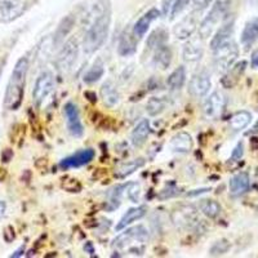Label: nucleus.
Listing matches in <instances>:
<instances>
[{"instance_id":"nucleus-5","label":"nucleus","mask_w":258,"mask_h":258,"mask_svg":"<svg viewBox=\"0 0 258 258\" xmlns=\"http://www.w3.org/2000/svg\"><path fill=\"white\" fill-rule=\"evenodd\" d=\"M147 239H149V231L146 230V227L142 225H138L136 227H132V229L125 230L120 235H117L115 240L112 241V246L116 248V249H123V248L132 245L133 241L142 244Z\"/></svg>"},{"instance_id":"nucleus-15","label":"nucleus","mask_w":258,"mask_h":258,"mask_svg":"<svg viewBox=\"0 0 258 258\" xmlns=\"http://www.w3.org/2000/svg\"><path fill=\"white\" fill-rule=\"evenodd\" d=\"M75 17L73 15H68L64 18H62V21L59 22V25L57 26L56 32H54V36H53V45L54 47H58V45L63 44L64 38H68L69 34L73 31L74 26H75Z\"/></svg>"},{"instance_id":"nucleus-47","label":"nucleus","mask_w":258,"mask_h":258,"mask_svg":"<svg viewBox=\"0 0 258 258\" xmlns=\"http://www.w3.org/2000/svg\"><path fill=\"white\" fill-rule=\"evenodd\" d=\"M24 252H25V246L22 245V246H21V248H18V249L16 250V252L13 253V254L11 255V257H12V258H17V257H20V255L24 254Z\"/></svg>"},{"instance_id":"nucleus-28","label":"nucleus","mask_w":258,"mask_h":258,"mask_svg":"<svg viewBox=\"0 0 258 258\" xmlns=\"http://www.w3.org/2000/svg\"><path fill=\"white\" fill-rule=\"evenodd\" d=\"M103 74H105V66H103L102 59L97 58L94 63L89 68V70L85 73L84 82L88 83V84L98 82L103 77Z\"/></svg>"},{"instance_id":"nucleus-23","label":"nucleus","mask_w":258,"mask_h":258,"mask_svg":"<svg viewBox=\"0 0 258 258\" xmlns=\"http://www.w3.org/2000/svg\"><path fill=\"white\" fill-rule=\"evenodd\" d=\"M249 186L250 179L248 173H245V172H240V173L235 174L229 182L230 192L232 195H241V194L246 192V191L249 190Z\"/></svg>"},{"instance_id":"nucleus-31","label":"nucleus","mask_w":258,"mask_h":258,"mask_svg":"<svg viewBox=\"0 0 258 258\" xmlns=\"http://www.w3.org/2000/svg\"><path fill=\"white\" fill-rule=\"evenodd\" d=\"M200 211H202V213L206 217L214 220V218H217L220 216L222 208H221V206L216 200L206 199L202 200V203H200Z\"/></svg>"},{"instance_id":"nucleus-54","label":"nucleus","mask_w":258,"mask_h":258,"mask_svg":"<svg viewBox=\"0 0 258 258\" xmlns=\"http://www.w3.org/2000/svg\"><path fill=\"white\" fill-rule=\"evenodd\" d=\"M0 77H2V68H0Z\"/></svg>"},{"instance_id":"nucleus-14","label":"nucleus","mask_w":258,"mask_h":258,"mask_svg":"<svg viewBox=\"0 0 258 258\" xmlns=\"http://www.w3.org/2000/svg\"><path fill=\"white\" fill-rule=\"evenodd\" d=\"M160 15L161 12L156 8H151L150 11H147L144 16H141V17L138 18L137 22L135 24V26H133V34H135L138 39L144 38V36L146 35V32L147 30H149L151 22L155 21Z\"/></svg>"},{"instance_id":"nucleus-38","label":"nucleus","mask_w":258,"mask_h":258,"mask_svg":"<svg viewBox=\"0 0 258 258\" xmlns=\"http://www.w3.org/2000/svg\"><path fill=\"white\" fill-rule=\"evenodd\" d=\"M191 0H174L173 3V7H172V9H170V20H174V18L177 17V16L181 15L183 11H185L186 8H187V6L190 4Z\"/></svg>"},{"instance_id":"nucleus-35","label":"nucleus","mask_w":258,"mask_h":258,"mask_svg":"<svg viewBox=\"0 0 258 258\" xmlns=\"http://www.w3.org/2000/svg\"><path fill=\"white\" fill-rule=\"evenodd\" d=\"M230 248H231L230 241L227 239H221V240H217L211 246L209 254L213 255V257H218V255H222L229 252Z\"/></svg>"},{"instance_id":"nucleus-6","label":"nucleus","mask_w":258,"mask_h":258,"mask_svg":"<svg viewBox=\"0 0 258 258\" xmlns=\"http://www.w3.org/2000/svg\"><path fill=\"white\" fill-rule=\"evenodd\" d=\"M79 56V43L77 39H69L63 45L57 57V68L61 71L71 70Z\"/></svg>"},{"instance_id":"nucleus-32","label":"nucleus","mask_w":258,"mask_h":258,"mask_svg":"<svg viewBox=\"0 0 258 258\" xmlns=\"http://www.w3.org/2000/svg\"><path fill=\"white\" fill-rule=\"evenodd\" d=\"M25 8H26V4L21 3L18 6L0 11V22H12L25 12Z\"/></svg>"},{"instance_id":"nucleus-49","label":"nucleus","mask_w":258,"mask_h":258,"mask_svg":"<svg viewBox=\"0 0 258 258\" xmlns=\"http://www.w3.org/2000/svg\"><path fill=\"white\" fill-rule=\"evenodd\" d=\"M85 96L91 97V98H89V101H91V102H96L97 101V96H96V93H93V92H85Z\"/></svg>"},{"instance_id":"nucleus-40","label":"nucleus","mask_w":258,"mask_h":258,"mask_svg":"<svg viewBox=\"0 0 258 258\" xmlns=\"http://www.w3.org/2000/svg\"><path fill=\"white\" fill-rule=\"evenodd\" d=\"M243 154H244V145H243V142H239V144L236 145V147L234 149V151H232L231 159H230V160L231 161L240 160L241 156H243Z\"/></svg>"},{"instance_id":"nucleus-43","label":"nucleus","mask_w":258,"mask_h":258,"mask_svg":"<svg viewBox=\"0 0 258 258\" xmlns=\"http://www.w3.org/2000/svg\"><path fill=\"white\" fill-rule=\"evenodd\" d=\"M212 2H213V0H192L195 8L199 9V11L208 8V7L212 4Z\"/></svg>"},{"instance_id":"nucleus-1","label":"nucleus","mask_w":258,"mask_h":258,"mask_svg":"<svg viewBox=\"0 0 258 258\" xmlns=\"http://www.w3.org/2000/svg\"><path fill=\"white\" fill-rule=\"evenodd\" d=\"M27 70H29V59L27 57H22L16 63L11 79H9L8 87H7L4 106L8 110H17L22 103Z\"/></svg>"},{"instance_id":"nucleus-50","label":"nucleus","mask_w":258,"mask_h":258,"mask_svg":"<svg viewBox=\"0 0 258 258\" xmlns=\"http://www.w3.org/2000/svg\"><path fill=\"white\" fill-rule=\"evenodd\" d=\"M255 133H258V121L255 123V125L253 126L252 131H249V132L246 133V135H255Z\"/></svg>"},{"instance_id":"nucleus-37","label":"nucleus","mask_w":258,"mask_h":258,"mask_svg":"<svg viewBox=\"0 0 258 258\" xmlns=\"http://www.w3.org/2000/svg\"><path fill=\"white\" fill-rule=\"evenodd\" d=\"M125 186L126 185L116 186V187H114L111 191H110L109 204H111V209H115V208H117V207L120 206L121 195H123V190L125 188Z\"/></svg>"},{"instance_id":"nucleus-48","label":"nucleus","mask_w":258,"mask_h":258,"mask_svg":"<svg viewBox=\"0 0 258 258\" xmlns=\"http://www.w3.org/2000/svg\"><path fill=\"white\" fill-rule=\"evenodd\" d=\"M252 66H253V68H258V50H257V52L253 53Z\"/></svg>"},{"instance_id":"nucleus-19","label":"nucleus","mask_w":258,"mask_h":258,"mask_svg":"<svg viewBox=\"0 0 258 258\" xmlns=\"http://www.w3.org/2000/svg\"><path fill=\"white\" fill-rule=\"evenodd\" d=\"M101 98L107 107H115L120 102V93L111 80H107L101 87Z\"/></svg>"},{"instance_id":"nucleus-20","label":"nucleus","mask_w":258,"mask_h":258,"mask_svg":"<svg viewBox=\"0 0 258 258\" xmlns=\"http://www.w3.org/2000/svg\"><path fill=\"white\" fill-rule=\"evenodd\" d=\"M150 133H151V124H150V120L149 119H142L132 131L131 140H132L133 146H142L146 142L147 138H149Z\"/></svg>"},{"instance_id":"nucleus-12","label":"nucleus","mask_w":258,"mask_h":258,"mask_svg":"<svg viewBox=\"0 0 258 258\" xmlns=\"http://www.w3.org/2000/svg\"><path fill=\"white\" fill-rule=\"evenodd\" d=\"M197 29H198V18L194 13H191V15L182 18L178 24L174 26L173 34L177 39H179V40H186V39L192 36V34L197 31Z\"/></svg>"},{"instance_id":"nucleus-24","label":"nucleus","mask_w":258,"mask_h":258,"mask_svg":"<svg viewBox=\"0 0 258 258\" xmlns=\"http://www.w3.org/2000/svg\"><path fill=\"white\" fill-rule=\"evenodd\" d=\"M172 49L168 45L163 44L155 49V54H154V64L160 70H167L170 66L172 62Z\"/></svg>"},{"instance_id":"nucleus-45","label":"nucleus","mask_w":258,"mask_h":258,"mask_svg":"<svg viewBox=\"0 0 258 258\" xmlns=\"http://www.w3.org/2000/svg\"><path fill=\"white\" fill-rule=\"evenodd\" d=\"M209 188H199V190H194L191 192H187V197H197V195H200V194H204V192H208Z\"/></svg>"},{"instance_id":"nucleus-18","label":"nucleus","mask_w":258,"mask_h":258,"mask_svg":"<svg viewBox=\"0 0 258 258\" xmlns=\"http://www.w3.org/2000/svg\"><path fill=\"white\" fill-rule=\"evenodd\" d=\"M246 64H248L246 61H240L238 62V63L232 64L231 68L227 70L225 77L222 78V85L225 88H232V87H235V85L238 84L241 75H243L244 71H245Z\"/></svg>"},{"instance_id":"nucleus-2","label":"nucleus","mask_w":258,"mask_h":258,"mask_svg":"<svg viewBox=\"0 0 258 258\" xmlns=\"http://www.w3.org/2000/svg\"><path fill=\"white\" fill-rule=\"evenodd\" d=\"M110 24H111V13L110 11L97 17L93 22H91L88 30L85 32L83 40V49L87 54H92L100 49L105 44L106 39L109 36Z\"/></svg>"},{"instance_id":"nucleus-17","label":"nucleus","mask_w":258,"mask_h":258,"mask_svg":"<svg viewBox=\"0 0 258 258\" xmlns=\"http://www.w3.org/2000/svg\"><path fill=\"white\" fill-rule=\"evenodd\" d=\"M203 53H204V48H203L199 39H194V40H188L183 45L182 57L188 63H195V62H199L202 59Z\"/></svg>"},{"instance_id":"nucleus-27","label":"nucleus","mask_w":258,"mask_h":258,"mask_svg":"<svg viewBox=\"0 0 258 258\" xmlns=\"http://www.w3.org/2000/svg\"><path fill=\"white\" fill-rule=\"evenodd\" d=\"M145 165V159L138 158L135 159V160L126 161V163H123L120 167L117 168L116 172H115V177L116 178H125V177L131 176L132 173H135L136 170L140 169Z\"/></svg>"},{"instance_id":"nucleus-25","label":"nucleus","mask_w":258,"mask_h":258,"mask_svg":"<svg viewBox=\"0 0 258 258\" xmlns=\"http://www.w3.org/2000/svg\"><path fill=\"white\" fill-rule=\"evenodd\" d=\"M258 39V16L248 21L244 27L243 32H241V43L244 45L253 44Z\"/></svg>"},{"instance_id":"nucleus-8","label":"nucleus","mask_w":258,"mask_h":258,"mask_svg":"<svg viewBox=\"0 0 258 258\" xmlns=\"http://www.w3.org/2000/svg\"><path fill=\"white\" fill-rule=\"evenodd\" d=\"M54 88V79H53L52 73L44 71L36 79L35 85H34V91H32V98L36 105H40L43 101L52 93Z\"/></svg>"},{"instance_id":"nucleus-53","label":"nucleus","mask_w":258,"mask_h":258,"mask_svg":"<svg viewBox=\"0 0 258 258\" xmlns=\"http://www.w3.org/2000/svg\"><path fill=\"white\" fill-rule=\"evenodd\" d=\"M255 179H257V182H258V167H257V169H255Z\"/></svg>"},{"instance_id":"nucleus-22","label":"nucleus","mask_w":258,"mask_h":258,"mask_svg":"<svg viewBox=\"0 0 258 258\" xmlns=\"http://www.w3.org/2000/svg\"><path fill=\"white\" fill-rule=\"evenodd\" d=\"M232 32H234V21H227L226 24H223L220 29L217 30V32L214 34V36L211 40V49L214 50L216 48L220 47L221 44H223L225 41L230 40L232 36Z\"/></svg>"},{"instance_id":"nucleus-34","label":"nucleus","mask_w":258,"mask_h":258,"mask_svg":"<svg viewBox=\"0 0 258 258\" xmlns=\"http://www.w3.org/2000/svg\"><path fill=\"white\" fill-rule=\"evenodd\" d=\"M165 110V101L159 97H151L146 103V111L150 116H158Z\"/></svg>"},{"instance_id":"nucleus-29","label":"nucleus","mask_w":258,"mask_h":258,"mask_svg":"<svg viewBox=\"0 0 258 258\" xmlns=\"http://www.w3.org/2000/svg\"><path fill=\"white\" fill-rule=\"evenodd\" d=\"M186 83V69L183 66H179L177 68L173 73L170 74L167 79V85L170 89L177 91V89H181Z\"/></svg>"},{"instance_id":"nucleus-51","label":"nucleus","mask_w":258,"mask_h":258,"mask_svg":"<svg viewBox=\"0 0 258 258\" xmlns=\"http://www.w3.org/2000/svg\"><path fill=\"white\" fill-rule=\"evenodd\" d=\"M84 249H88L89 253H93V248H92V244L91 243L87 244V246H84Z\"/></svg>"},{"instance_id":"nucleus-26","label":"nucleus","mask_w":258,"mask_h":258,"mask_svg":"<svg viewBox=\"0 0 258 258\" xmlns=\"http://www.w3.org/2000/svg\"><path fill=\"white\" fill-rule=\"evenodd\" d=\"M250 121H252V114L249 111L243 110V111H238L236 114L232 115L229 121V125L234 132H239V131H243L244 128L249 125Z\"/></svg>"},{"instance_id":"nucleus-21","label":"nucleus","mask_w":258,"mask_h":258,"mask_svg":"<svg viewBox=\"0 0 258 258\" xmlns=\"http://www.w3.org/2000/svg\"><path fill=\"white\" fill-rule=\"evenodd\" d=\"M146 216V207L141 206V207H136V208H131L126 211V213L124 214L123 217L120 218V221L117 222L116 225V231H121L123 229H125L126 226H129L131 223L136 222V221L141 220Z\"/></svg>"},{"instance_id":"nucleus-36","label":"nucleus","mask_w":258,"mask_h":258,"mask_svg":"<svg viewBox=\"0 0 258 258\" xmlns=\"http://www.w3.org/2000/svg\"><path fill=\"white\" fill-rule=\"evenodd\" d=\"M126 197L132 203L140 202L141 197V186L137 182H129L126 183Z\"/></svg>"},{"instance_id":"nucleus-41","label":"nucleus","mask_w":258,"mask_h":258,"mask_svg":"<svg viewBox=\"0 0 258 258\" xmlns=\"http://www.w3.org/2000/svg\"><path fill=\"white\" fill-rule=\"evenodd\" d=\"M24 3V0H0V11H4L11 7L18 6V4Z\"/></svg>"},{"instance_id":"nucleus-52","label":"nucleus","mask_w":258,"mask_h":258,"mask_svg":"<svg viewBox=\"0 0 258 258\" xmlns=\"http://www.w3.org/2000/svg\"><path fill=\"white\" fill-rule=\"evenodd\" d=\"M250 4H258V0H248Z\"/></svg>"},{"instance_id":"nucleus-16","label":"nucleus","mask_w":258,"mask_h":258,"mask_svg":"<svg viewBox=\"0 0 258 258\" xmlns=\"http://www.w3.org/2000/svg\"><path fill=\"white\" fill-rule=\"evenodd\" d=\"M194 141L188 133L179 132L170 140L169 147L176 154H187L192 150Z\"/></svg>"},{"instance_id":"nucleus-10","label":"nucleus","mask_w":258,"mask_h":258,"mask_svg":"<svg viewBox=\"0 0 258 258\" xmlns=\"http://www.w3.org/2000/svg\"><path fill=\"white\" fill-rule=\"evenodd\" d=\"M212 87L211 78L207 73L195 74L188 82V94L192 96L194 98H202L207 96Z\"/></svg>"},{"instance_id":"nucleus-46","label":"nucleus","mask_w":258,"mask_h":258,"mask_svg":"<svg viewBox=\"0 0 258 258\" xmlns=\"http://www.w3.org/2000/svg\"><path fill=\"white\" fill-rule=\"evenodd\" d=\"M7 212V203L4 200H0V220L4 217Z\"/></svg>"},{"instance_id":"nucleus-7","label":"nucleus","mask_w":258,"mask_h":258,"mask_svg":"<svg viewBox=\"0 0 258 258\" xmlns=\"http://www.w3.org/2000/svg\"><path fill=\"white\" fill-rule=\"evenodd\" d=\"M226 96L220 91H216L211 94L204 102L203 106V111L206 115L207 119H211V120H216L218 117L222 116L223 111L226 109Z\"/></svg>"},{"instance_id":"nucleus-39","label":"nucleus","mask_w":258,"mask_h":258,"mask_svg":"<svg viewBox=\"0 0 258 258\" xmlns=\"http://www.w3.org/2000/svg\"><path fill=\"white\" fill-rule=\"evenodd\" d=\"M178 194H179L178 188L174 187V186H170V187L165 188V190H163L160 194H159V199H168V198H173V197H176V195H178Z\"/></svg>"},{"instance_id":"nucleus-11","label":"nucleus","mask_w":258,"mask_h":258,"mask_svg":"<svg viewBox=\"0 0 258 258\" xmlns=\"http://www.w3.org/2000/svg\"><path fill=\"white\" fill-rule=\"evenodd\" d=\"M94 153L93 149H84L80 150V151H77L73 155L68 156V158H64L63 160H61L59 163V168L63 170L71 169V168H79L83 167V165L89 164L92 160L94 159Z\"/></svg>"},{"instance_id":"nucleus-9","label":"nucleus","mask_w":258,"mask_h":258,"mask_svg":"<svg viewBox=\"0 0 258 258\" xmlns=\"http://www.w3.org/2000/svg\"><path fill=\"white\" fill-rule=\"evenodd\" d=\"M63 114L66 116L68 129L74 137H82L84 133V126L80 120V114L78 106L74 102H68L63 106Z\"/></svg>"},{"instance_id":"nucleus-44","label":"nucleus","mask_w":258,"mask_h":258,"mask_svg":"<svg viewBox=\"0 0 258 258\" xmlns=\"http://www.w3.org/2000/svg\"><path fill=\"white\" fill-rule=\"evenodd\" d=\"M13 156V153H12V150L11 149H6L3 151V154H2V160L4 161V163H8L11 159H12Z\"/></svg>"},{"instance_id":"nucleus-33","label":"nucleus","mask_w":258,"mask_h":258,"mask_svg":"<svg viewBox=\"0 0 258 258\" xmlns=\"http://www.w3.org/2000/svg\"><path fill=\"white\" fill-rule=\"evenodd\" d=\"M173 222L178 226H188V223H191L194 221V211L192 208H185L179 209V211L174 212L173 216Z\"/></svg>"},{"instance_id":"nucleus-30","label":"nucleus","mask_w":258,"mask_h":258,"mask_svg":"<svg viewBox=\"0 0 258 258\" xmlns=\"http://www.w3.org/2000/svg\"><path fill=\"white\" fill-rule=\"evenodd\" d=\"M168 40V31L165 29H156L154 30L151 34H150V36L147 38V41H146V47L149 48L150 50L151 49H156L158 47H160V45L165 44V41Z\"/></svg>"},{"instance_id":"nucleus-13","label":"nucleus","mask_w":258,"mask_h":258,"mask_svg":"<svg viewBox=\"0 0 258 258\" xmlns=\"http://www.w3.org/2000/svg\"><path fill=\"white\" fill-rule=\"evenodd\" d=\"M137 36L133 34V30H125L119 38V44H117V53L121 57L133 56L137 50Z\"/></svg>"},{"instance_id":"nucleus-3","label":"nucleus","mask_w":258,"mask_h":258,"mask_svg":"<svg viewBox=\"0 0 258 258\" xmlns=\"http://www.w3.org/2000/svg\"><path fill=\"white\" fill-rule=\"evenodd\" d=\"M229 8L230 0H216V3L212 6L208 15L203 18L199 27H198V32H199L200 39H208L209 36H212L216 26H217L221 21L225 18V16L227 15Z\"/></svg>"},{"instance_id":"nucleus-4","label":"nucleus","mask_w":258,"mask_h":258,"mask_svg":"<svg viewBox=\"0 0 258 258\" xmlns=\"http://www.w3.org/2000/svg\"><path fill=\"white\" fill-rule=\"evenodd\" d=\"M213 53L216 68H217L218 71L223 73V71L229 70L234 64V62L236 61L239 56V48L238 44L232 39H230V40L225 41L223 44H221L218 48H216Z\"/></svg>"},{"instance_id":"nucleus-42","label":"nucleus","mask_w":258,"mask_h":258,"mask_svg":"<svg viewBox=\"0 0 258 258\" xmlns=\"http://www.w3.org/2000/svg\"><path fill=\"white\" fill-rule=\"evenodd\" d=\"M174 0H163L161 3V15L168 16L170 13V9L173 7Z\"/></svg>"}]
</instances>
